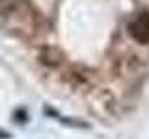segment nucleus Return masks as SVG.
<instances>
[{
  "mask_svg": "<svg viewBox=\"0 0 149 139\" xmlns=\"http://www.w3.org/2000/svg\"><path fill=\"white\" fill-rule=\"evenodd\" d=\"M22 0H0V17L13 15L19 8H21Z\"/></svg>",
  "mask_w": 149,
  "mask_h": 139,
  "instance_id": "nucleus-2",
  "label": "nucleus"
},
{
  "mask_svg": "<svg viewBox=\"0 0 149 139\" xmlns=\"http://www.w3.org/2000/svg\"><path fill=\"white\" fill-rule=\"evenodd\" d=\"M129 34L138 43H149V11H140L130 19Z\"/></svg>",
  "mask_w": 149,
  "mask_h": 139,
  "instance_id": "nucleus-1",
  "label": "nucleus"
}]
</instances>
